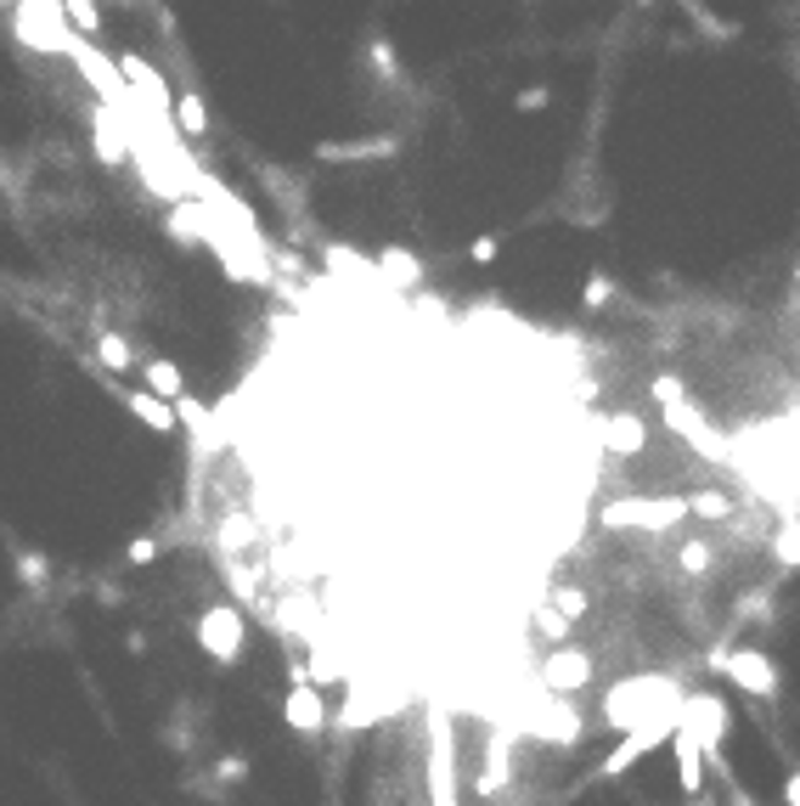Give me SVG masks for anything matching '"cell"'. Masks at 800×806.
Returning a JSON list of instances; mask_svg holds the SVG:
<instances>
[{
    "label": "cell",
    "mask_w": 800,
    "mask_h": 806,
    "mask_svg": "<svg viewBox=\"0 0 800 806\" xmlns=\"http://www.w3.org/2000/svg\"><path fill=\"white\" fill-rule=\"evenodd\" d=\"M12 35H17L23 46H40L46 57L80 46V28L69 23L62 0H17V7H12Z\"/></svg>",
    "instance_id": "1"
},
{
    "label": "cell",
    "mask_w": 800,
    "mask_h": 806,
    "mask_svg": "<svg viewBox=\"0 0 800 806\" xmlns=\"http://www.w3.org/2000/svg\"><path fill=\"white\" fill-rule=\"evenodd\" d=\"M711 671L727 677L739 694H750V699H766V705L778 699V665L761 649H711Z\"/></svg>",
    "instance_id": "2"
},
{
    "label": "cell",
    "mask_w": 800,
    "mask_h": 806,
    "mask_svg": "<svg viewBox=\"0 0 800 806\" xmlns=\"http://www.w3.org/2000/svg\"><path fill=\"white\" fill-rule=\"evenodd\" d=\"M243 643H249V621H243V610H231V603H215V610L197 615V649H204L215 665H238V660H243Z\"/></svg>",
    "instance_id": "3"
},
{
    "label": "cell",
    "mask_w": 800,
    "mask_h": 806,
    "mask_svg": "<svg viewBox=\"0 0 800 806\" xmlns=\"http://www.w3.org/2000/svg\"><path fill=\"white\" fill-rule=\"evenodd\" d=\"M682 727L699 738V750H705V756L716 761L722 738H727V727H732L727 699H722V694H682Z\"/></svg>",
    "instance_id": "4"
},
{
    "label": "cell",
    "mask_w": 800,
    "mask_h": 806,
    "mask_svg": "<svg viewBox=\"0 0 800 806\" xmlns=\"http://www.w3.org/2000/svg\"><path fill=\"white\" fill-rule=\"evenodd\" d=\"M282 722L293 727V733H322L332 717H327V699H322V688L316 683H293L288 688V699H282Z\"/></svg>",
    "instance_id": "5"
},
{
    "label": "cell",
    "mask_w": 800,
    "mask_h": 806,
    "mask_svg": "<svg viewBox=\"0 0 800 806\" xmlns=\"http://www.w3.org/2000/svg\"><path fill=\"white\" fill-rule=\"evenodd\" d=\"M671 756H677V784L682 795H699V784H705V750H699V738L688 727L671 733Z\"/></svg>",
    "instance_id": "6"
},
{
    "label": "cell",
    "mask_w": 800,
    "mask_h": 806,
    "mask_svg": "<svg viewBox=\"0 0 800 806\" xmlns=\"http://www.w3.org/2000/svg\"><path fill=\"white\" fill-rule=\"evenodd\" d=\"M142 378H147V389L163 400V407H181V400H186V378H181V366H175V361L147 356V361H142Z\"/></svg>",
    "instance_id": "7"
},
{
    "label": "cell",
    "mask_w": 800,
    "mask_h": 806,
    "mask_svg": "<svg viewBox=\"0 0 800 806\" xmlns=\"http://www.w3.org/2000/svg\"><path fill=\"white\" fill-rule=\"evenodd\" d=\"M124 407L136 412L147 429H158V434H175V407H163V400H158L153 389H130V395H124Z\"/></svg>",
    "instance_id": "8"
},
{
    "label": "cell",
    "mask_w": 800,
    "mask_h": 806,
    "mask_svg": "<svg viewBox=\"0 0 800 806\" xmlns=\"http://www.w3.org/2000/svg\"><path fill=\"white\" fill-rule=\"evenodd\" d=\"M96 356H102L108 373H130V366H136V350H130L119 333H96Z\"/></svg>",
    "instance_id": "9"
},
{
    "label": "cell",
    "mask_w": 800,
    "mask_h": 806,
    "mask_svg": "<svg viewBox=\"0 0 800 806\" xmlns=\"http://www.w3.org/2000/svg\"><path fill=\"white\" fill-rule=\"evenodd\" d=\"M62 12H69V23L80 28V35H102V12H96V0H62Z\"/></svg>",
    "instance_id": "10"
},
{
    "label": "cell",
    "mask_w": 800,
    "mask_h": 806,
    "mask_svg": "<svg viewBox=\"0 0 800 806\" xmlns=\"http://www.w3.org/2000/svg\"><path fill=\"white\" fill-rule=\"evenodd\" d=\"M175 113H181V130H186V136H204V130H209V113H204V103H197L192 91L175 96Z\"/></svg>",
    "instance_id": "11"
},
{
    "label": "cell",
    "mask_w": 800,
    "mask_h": 806,
    "mask_svg": "<svg viewBox=\"0 0 800 806\" xmlns=\"http://www.w3.org/2000/svg\"><path fill=\"white\" fill-rule=\"evenodd\" d=\"M784 806H800V767L784 772Z\"/></svg>",
    "instance_id": "12"
},
{
    "label": "cell",
    "mask_w": 800,
    "mask_h": 806,
    "mask_svg": "<svg viewBox=\"0 0 800 806\" xmlns=\"http://www.w3.org/2000/svg\"><path fill=\"white\" fill-rule=\"evenodd\" d=\"M153 553H158V542H136L130 548V564H153Z\"/></svg>",
    "instance_id": "13"
},
{
    "label": "cell",
    "mask_w": 800,
    "mask_h": 806,
    "mask_svg": "<svg viewBox=\"0 0 800 806\" xmlns=\"http://www.w3.org/2000/svg\"><path fill=\"white\" fill-rule=\"evenodd\" d=\"M7 7H17V0H7Z\"/></svg>",
    "instance_id": "14"
}]
</instances>
